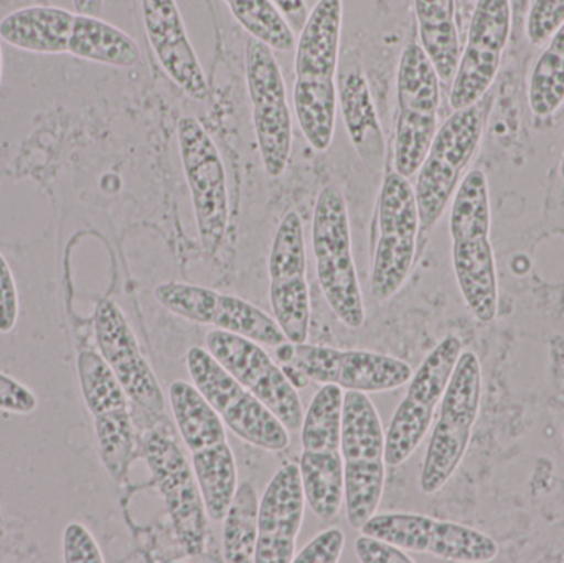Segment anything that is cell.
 <instances>
[{
  "mask_svg": "<svg viewBox=\"0 0 564 563\" xmlns=\"http://www.w3.org/2000/svg\"><path fill=\"white\" fill-rule=\"evenodd\" d=\"M489 181L474 169L460 181L451 207L449 234L457 286L469 313L489 324L499 314V277L490 243Z\"/></svg>",
  "mask_w": 564,
  "mask_h": 563,
  "instance_id": "7a4b0ae2",
  "label": "cell"
},
{
  "mask_svg": "<svg viewBox=\"0 0 564 563\" xmlns=\"http://www.w3.org/2000/svg\"><path fill=\"white\" fill-rule=\"evenodd\" d=\"M245 73L253 112L254 134L264 171L278 178L292 154V116L288 89L273 50L250 36L245 52Z\"/></svg>",
  "mask_w": 564,
  "mask_h": 563,
  "instance_id": "5bb4252c",
  "label": "cell"
},
{
  "mask_svg": "<svg viewBox=\"0 0 564 563\" xmlns=\"http://www.w3.org/2000/svg\"><path fill=\"white\" fill-rule=\"evenodd\" d=\"M0 526H2V512H0Z\"/></svg>",
  "mask_w": 564,
  "mask_h": 563,
  "instance_id": "7dc6e473",
  "label": "cell"
},
{
  "mask_svg": "<svg viewBox=\"0 0 564 563\" xmlns=\"http://www.w3.org/2000/svg\"><path fill=\"white\" fill-rule=\"evenodd\" d=\"M564 23V0H533L527 17V39L543 45Z\"/></svg>",
  "mask_w": 564,
  "mask_h": 563,
  "instance_id": "e575fe53",
  "label": "cell"
},
{
  "mask_svg": "<svg viewBox=\"0 0 564 563\" xmlns=\"http://www.w3.org/2000/svg\"><path fill=\"white\" fill-rule=\"evenodd\" d=\"M421 48L433 63L441 82H453L460 59L456 0H414Z\"/></svg>",
  "mask_w": 564,
  "mask_h": 563,
  "instance_id": "484cf974",
  "label": "cell"
},
{
  "mask_svg": "<svg viewBox=\"0 0 564 563\" xmlns=\"http://www.w3.org/2000/svg\"><path fill=\"white\" fill-rule=\"evenodd\" d=\"M260 499L251 483L238 485L234 502L224 519V555L231 563L254 562Z\"/></svg>",
  "mask_w": 564,
  "mask_h": 563,
  "instance_id": "4dcf8cb0",
  "label": "cell"
},
{
  "mask_svg": "<svg viewBox=\"0 0 564 563\" xmlns=\"http://www.w3.org/2000/svg\"><path fill=\"white\" fill-rule=\"evenodd\" d=\"M63 559L68 563L105 562L95 535L79 522H72L63 532Z\"/></svg>",
  "mask_w": 564,
  "mask_h": 563,
  "instance_id": "d590c367",
  "label": "cell"
},
{
  "mask_svg": "<svg viewBox=\"0 0 564 563\" xmlns=\"http://www.w3.org/2000/svg\"><path fill=\"white\" fill-rule=\"evenodd\" d=\"M95 334L102 359L115 370L129 400L151 415H162L165 410L164 392L118 304L109 300L99 301L95 313Z\"/></svg>",
  "mask_w": 564,
  "mask_h": 563,
  "instance_id": "44dd1931",
  "label": "cell"
},
{
  "mask_svg": "<svg viewBox=\"0 0 564 563\" xmlns=\"http://www.w3.org/2000/svg\"><path fill=\"white\" fill-rule=\"evenodd\" d=\"M337 99L348 138L358 158L373 169H383L387 162V139L378 118L370 85L360 63L338 65Z\"/></svg>",
  "mask_w": 564,
  "mask_h": 563,
  "instance_id": "cb8c5ba5",
  "label": "cell"
},
{
  "mask_svg": "<svg viewBox=\"0 0 564 563\" xmlns=\"http://www.w3.org/2000/svg\"><path fill=\"white\" fill-rule=\"evenodd\" d=\"M154 296L169 313L191 323L238 334L261 346L278 347L288 343L276 320L243 297L175 281L159 284Z\"/></svg>",
  "mask_w": 564,
  "mask_h": 563,
  "instance_id": "2e32d148",
  "label": "cell"
},
{
  "mask_svg": "<svg viewBox=\"0 0 564 563\" xmlns=\"http://www.w3.org/2000/svg\"><path fill=\"white\" fill-rule=\"evenodd\" d=\"M205 346L227 372L281 420L289 432L301 430L305 412L297 389L261 344L215 329L205 337Z\"/></svg>",
  "mask_w": 564,
  "mask_h": 563,
  "instance_id": "e0dca14e",
  "label": "cell"
},
{
  "mask_svg": "<svg viewBox=\"0 0 564 563\" xmlns=\"http://www.w3.org/2000/svg\"><path fill=\"white\" fill-rule=\"evenodd\" d=\"M289 364L301 369L311 382L337 386L347 392H391L410 383L413 377L410 364L387 354L311 344H295Z\"/></svg>",
  "mask_w": 564,
  "mask_h": 563,
  "instance_id": "ffe728a7",
  "label": "cell"
},
{
  "mask_svg": "<svg viewBox=\"0 0 564 563\" xmlns=\"http://www.w3.org/2000/svg\"><path fill=\"white\" fill-rule=\"evenodd\" d=\"M282 372L285 373V377H288L289 382L292 383V386L295 387V389L301 390L305 389L307 387V383L311 382L308 380V377L305 376L304 372H302L301 369H297V367L292 366V364H284V366H281Z\"/></svg>",
  "mask_w": 564,
  "mask_h": 563,
  "instance_id": "b9f144b4",
  "label": "cell"
},
{
  "mask_svg": "<svg viewBox=\"0 0 564 563\" xmlns=\"http://www.w3.org/2000/svg\"><path fill=\"white\" fill-rule=\"evenodd\" d=\"M305 505L301 469L295 463H285L264 489L260 501L254 562H294Z\"/></svg>",
  "mask_w": 564,
  "mask_h": 563,
  "instance_id": "603a6c76",
  "label": "cell"
},
{
  "mask_svg": "<svg viewBox=\"0 0 564 563\" xmlns=\"http://www.w3.org/2000/svg\"><path fill=\"white\" fill-rule=\"evenodd\" d=\"M268 271L274 320L280 324L289 343H307L311 329V291L307 283L304 224L295 210L288 212L278 227Z\"/></svg>",
  "mask_w": 564,
  "mask_h": 563,
  "instance_id": "ac0fdd59",
  "label": "cell"
},
{
  "mask_svg": "<svg viewBox=\"0 0 564 563\" xmlns=\"http://www.w3.org/2000/svg\"><path fill=\"white\" fill-rule=\"evenodd\" d=\"M76 12L52 6L15 10L0 22V39L35 55H65Z\"/></svg>",
  "mask_w": 564,
  "mask_h": 563,
  "instance_id": "d4e9b609",
  "label": "cell"
},
{
  "mask_svg": "<svg viewBox=\"0 0 564 563\" xmlns=\"http://www.w3.org/2000/svg\"><path fill=\"white\" fill-rule=\"evenodd\" d=\"M360 531L403 551L430 554L447 562L487 563L499 555V545L490 535L431 516L384 512L371 516Z\"/></svg>",
  "mask_w": 564,
  "mask_h": 563,
  "instance_id": "9a60e30c",
  "label": "cell"
},
{
  "mask_svg": "<svg viewBox=\"0 0 564 563\" xmlns=\"http://www.w3.org/2000/svg\"><path fill=\"white\" fill-rule=\"evenodd\" d=\"M355 552L358 559L364 563H413V559L406 554L403 549L381 541V539L371 538V535L361 534V538L355 542Z\"/></svg>",
  "mask_w": 564,
  "mask_h": 563,
  "instance_id": "ab89813d",
  "label": "cell"
},
{
  "mask_svg": "<svg viewBox=\"0 0 564 563\" xmlns=\"http://www.w3.org/2000/svg\"><path fill=\"white\" fill-rule=\"evenodd\" d=\"M512 32L510 0H477L469 35L460 53L451 86L449 105L454 111L469 108L486 98L496 82L503 52Z\"/></svg>",
  "mask_w": 564,
  "mask_h": 563,
  "instance_id": "d6986e66",
  "label": "cell"
},
{
  "mask_svg": "<svg viewBox=\"0 0 564 563\" xmlns=\"http://www.w3.org/2000/svg\"><path fill=\"white\" fill-rule=\"evenodd\" d=\"M312 251L318 284L332 313L344 326L360 329L367 313L355 267L350 217L345 195L335 185L322 188L315 202Z\"/></svg>",
  "mask_w": 564,
  "mask_h": 563,
  "instance_id": "3957f363",
  "label": "cell"
},
{
  "mask_svg": "<svg viewBox=\"0 0 564 563\" xmlns=\"http://www.w3.org/2000/svg\"><path fill=\"white\" fill-rule=\"evenodd\" d=\"M341 23L344 2L318 0L295 43V116L305 141L317 152L327 151L334 141Z\"/></svg>",
  "mask_w": 564,
  "mask_h": 563,
  "instance_id": "6da1fadb",
  "label": "cell"
},
{
  "mask_svg": "<svg viewBox=\"0 0 564 563\" xmlns=\"http://www.w3.org/2000/svg\"><path fill=\"white\" fill-rule=\"evenodd\" d=\"M76 13H85V15L99 17L105 0H72Z\"/></svg>",
  "mask_w": 564,
  "mask_h": 563,
  "instance_id": "7bdbcfd3",
  "label": "cell"
},
{
  "mask_svg": "<svg viewBox=\"0 0 564 563\" xmlns=\"http://www.w3.org/2000/svg\"><path fill=\"white\" fill-rule=\"evenodd\" d=\"M441 79L420 43H408L397 75L393 169L410 178L420 171L437 131Z\"/></svg>",
  "mask_w": 564,
  "mask_h": 563,
  "instance_id": "52a82bcc",
  "label": "cell"
},
{
  "mask_svg": "<svg viewBox=\"0 0 564 563\" xmlns=\"http://www.w3.org/2000/svg\"><path fill=\"white\" fill-rule=\"evenodd\" d=\"M225 3L253 39L278 52L288 53L295 48L294 30L271 0H225Z\"/></svg>",
  "mask_w": 564,
  "mask_h": 563,
  "instance_id": "836d02e7",
  "label": "cell"
},
{
  "mask_svg": "<svg viewBox=\"0 0 564 563\" xmlns=\"http://www.w3.org/2000/svg\"><path fill=\"white\" fill-rule=\"evenodd\" d=\"M19 321V293L12 268L0 253V334H9Z\"/></svg>",
  "mask_w": 564,
  "mask_h": 563,
  "instance_id": "74e56055",
  "label": "cell"
},
{
  "mask_svg": "<svg viewBox=\"0 0 564 563\" xmlns=\"http://www.w3.org/2000/svg\"><path fill=\"white\" fill-rule=\"evenodd\" d=\"M142 448L178 544L188 557H200L207 548L208 515L194 468L172 433H148Z\"/></svg>",
  "mask_w": 564,
  "mask_h": 563,
  "instance_id": "4fadbf2b",
  "label": "cell"
},
{
  "mask_svg": "<svg viewBox=\"0 0 564 563\" xmlns=\"http://www.w3.org/2000/svg\"><path fill=\"white\" fill-rule=\"evenodd\" d=\"M68 55L115 68H131L141 59L134 39L95 15L76 13L68 40Z\"/></svg>",
  "mask_w": 564,
  "mask_h": 563,
  "instance_id": "4316f807",
  "label": "cell"
},
{
  "mask_svg": "<svg viewBox=\"0 0 564 563\" xmlns=\"http://www.w3.org/2000/svg\"><path fill=\"white\" fill-rule=\"evenodd\" d=\"M177 139L202 250L217 255L230 227V194L224 159L207 129L194 116H184L178 121Z\"/></svg>",
  "mask_w": 564,
  "mask_h": 563,
  "instance_id": "30bf717a",
  "label": "cell"
},
{
  "mask_svg": "<svg viewBox=\"0 0 564 563\" xmlns=\"http://www.w3.org/2000/svg\"><path fill=\"white\" fill-rule=\"evenodd\" d=\"M377 228L370 291L375 300L384 303L398 294L413 270L421 228L413 185L394 169L381 184Z\"/></svg>",
  "mask_w": 564,
  "mask_h": 563,
  "instance_id": "9c48e42d",
  "label": "cell"
},
{
  "mask_svg": "<svg viewBox=\"0 0 564 563\" xmlns=\"http://www.w3.org/2000/svg\"><path fill=\"white\" fill-rule=\"evenodd\" d=\"M480 402L482 366L477 354L463 350L441 400L440 416L424 455L420 478L424 495H437L456 475L473 440Z\"/></svg>",
  "mask_w": 564,
  "mask_h": 563,
  "instance_id": "8992f818",
  "label": "cell"
},
{
  "mask_svg": "<svg viewBox=\"0 0 564 563\" xmlns=\"http://www.w3.org/2000/svg\"><path fill=\"white\" fill-rule=\"evenodd\" d=\"M78 377L83 399L93 416L129 409L128 393L101 354L83 350L78 357Z\"/></svg>",
  "mask_w": 564,
  "mask_h": 563,
  "instance_id": "1f68e13d",
  "label": "cell"
},
{
  "mask_svg": "<svg viewBox=\"0 0 564 563\" xmlns=\"http://www.w3.org/2000/svg\"><path fill=\"white\" fill-rule=\"evenodd\" d=\"M484 121L486 105L480 99L469 108L454 111L437 129L414 187L423 230L440 221L456 194L460 177L482 141Z\"/></svg>",
  "mask_w": 564,
  "mask_h": 563,
  "instance_id": "ba28073f",
  "label": "cell"
},
{
  "mask_svg": "<svg viewBox=\"0 0 564 563\" xmlns=\"http://www.w3.org/2000/svg\"><path fill=\"white\" fill-rule=\"evenodd\" d=\"M3 62H2V48H0V83H2Z\"/></svg>",
  "mask_w": 564,
  "mask_h": 563,
  "instance_id": "ee69618b",
  "label": "cell"
},
{
  "mask_svg": "<svg viewBox=\"0 0 564 563\" xmlns=\"http://www.w3.org/2000/svg\"><path fill=\"white\" fill-rule=\"evenodd\" d=\"M383 425L367 393L347 392L341 412L340 453L344 459L345 508L348 524L360 531L377 515L387 481Z\"/></svg>",
  "mask_w": 564,
  "mask_h": 563,
  "instance_id": "277c9868",
  "label": "cell"
},
{
  "mask_svg": "<svg viewBox=\"0 0 564 563\" xmlns=\"http://www.w3.org/2000/svg\"><path fill=\"white\" fill-rule=\"evenodd\" d=\"M564 102V23L553 33L533 66L529 79V105L536 118L555 115Z\"/></svg>",
  "mask_w": 564,
  "mask_h": 563,
  "instance_id": "f546056e",
  "label": "cell"
},
{
  "mask_svg": "<svg viewBox=\"0 0 564 563\" xmlns=\"http://www.w3.org/2000/svg\"><path fill=\"white\" fill-rule=\"evenodd\" d=\"M39 407L35 393L29 387L0 372V410L2 412L29 415Z\"/></svg>",
  "mask_w": 564,
  "mask_h": 563,
  "instance_id": "f35d334b",
  "label": "cell"
},
{
  "mask_svg": "<svg viewBox=\"0 0 564 563\" xmlns=\"http://www.w3.org/2000/svg\"><path fill=\"white\" fill-rule=\"evenodd\" d=\"M169 400L178 433L191 453L228 442L224 420L194 383L175 380L169 387Z\"/></svg>",
  "mask_w": 564,
  "mask_h": 563,
  "instance_id": "83f0119b",
  "label": "cell"
},
{
  "mask_svg": "<svg viewBox=\"0 0 564 563\" xmlns=\"http://www.w3.org/2000/svg\"><path fill=\"white\" fill-rule=\"evenodd\" d=\"M345 548V534L338 528L315 535L294 557L295 563H337Z\"/></svg>",
  "mask_w": 564,
  "mask_h": 563,
  "instance_id": "8d00e7d4",
  "label": "cell"
},
{
  "mask_svg": "<svg viewBox=\"0 0 564 563\" xmlns=\"http://www.w3.org/2000/svg\"><path fill=\"white\" fill-rule=\"evenodd\" d=\"M460 3H469L473 2V0H459Z\"/></svg>",
  "mask_w": 564,
  "mask_h": 563,
  "instance_id": "bcb514c9",
  "label": "cell"
},
{
  "mask_svg": "<svg viewBox=\"0 0 564 563\" xmlns=\"http://www.w3.org/2000/svg\"><path fill=\"white\" fill-rule=\"evenodd\" d=\"M93 419L102 465L115 481H122L134 458L135 432L131 412L129 409L115 410Z\"/></svg>",
  "mask_w": 564,
  "mask_h": 563,
  "instance_id": "d6a6232c",
  "label": "cell"
},
{
  "mask_svg": "<svg viewBox=\"0 0 564 563\" xmlns=\"http://www.w3.org/2000/svg\"><path fill=\"white\" fill-rule=\"evenodd\" d=\"M344 396L340 387L322 386L302 420L299 469L305 501L322 522L335 521L344 505V459L340 453Z\"/></svg>",
  "mask_w": 564,
  "mask_h": 563,
  "instance_id": "5b68a950",
  "label": "cell"
},
{
  "mask_svg": "<svg viewBox=\"0 0 564 563\" xmlns=\"http://www.w3.org/2000/svg\"><path fill=\"white\" fill-rule=\"evenodd\" d=\"M145 35L159 65L188 98L204 101L208 78L192 45L177 0H141Z\"/></svg>",
  "mask_w": 564,
  "mask_h": 563,
  "instance_id": "7402d4cb",
  "label": "cell"
},
{
  "mask_svg": "<svg viewBox=\"0 0 564 563\" xmlns=\"http://www.w3.org/2000/svg\"><path fill=\"white\" fill-rule=\"evenodd\" d=\"M463 354L459 337L447 336L427 354L413 372L406 396L401 400L384 432V459L388 466L403 465L420 448L433 425L434 412L443 400L454 367Z\"/></svg>",
  "mask_w": 564,
  "mask_h": 563,
  "instance_id": "7c38bea8",
  "label": "cell"
},
{
  "mask_svg": "<svg viewBox=\"0 0 564 563\" xmlns=\"http://www.w3.org/2000/svg\"><path fill=\"white\" fill-rule=\"evenodd\" d=\"M192 468L204 496L208 518L224 521L238 489L237 459L228 442L192 453Z\"/></svg>",
  "mask_w": 564,
  "mask_h": 563,
  "instance_id": "f1b7e54d",
  "label": "cell"
},
{
  "mask_svg": "<svg viewBox=\"0 0 564 563\" xmlns=\"http://www.w3.org/2000/svg\"><path fill=\"white\" fill-rule=\"evenodd\" d=\"M187 369L194 386L238 439L264 452L288 450L291 440L281 420L227 372L207 349L192 347L187 353Z\"/></svg>",
  "mask_w": 564,
  "mask_h": 563,
  "instance_id": "8fae6325",
  "label": "cell"
},
{
  "mask_svg": "<svg viewBox=\"0 0 564 563\" xmlns=\"http://www.w3.org/2000/svg\"><path fill=\"white\" fill-rule=\"evenodd\" d=\"M271 2L280 10L289 26L295 30V32H301L302 26L305 25L308 19V9L305 0H271Z\"/></svg>",
  "mask_w": 564,
  "mask_h": 563,
  "instance_id": "60d3db41",
  "label": "cell"
},
{
  "mask_svg": "<svg viewBox=\"0 0 564 563\" xmlns=\"http://www.w3.org/2000/svg\"><path fill=\"white\" fill-rule=\"evenodd\" d=\"M560 174H562V178L564 181V152L562 158V164H560Z\"/></svg>",
  "mask_w": 564,
  "mask_h": 563,
  "instance_id": "f6af8a7d",
  "label": "cell"
}]
</instances>
